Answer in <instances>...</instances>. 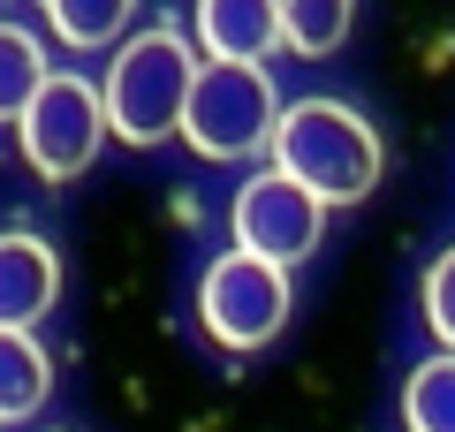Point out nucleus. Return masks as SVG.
Masks as SVG:
<instances>
[{"label": "nucleus", "instance_id": "nucleus-14", "mask_svg": "<svg viewBox=\"0 0 455 432\" xmlns=\"http://www.w3.org/2000/svg\"><path fill=\"white\" fill-rule=\"evenodd\" d=\"M425 326L440 334V349H455V251H440L425 273Z\"/></svg>", "mask_w": 455, "mask_h": 432}, {"label": "nucleus", "instance_id": "nucleus-7", "mask_svg": "<svg viewBox=\"0 0 455 432\" xmlns=\"http://www.w3.org/2000/svg\"><path fill=\"white\" fill-rule=\"evenodd\" d=\"M281 8L289 0H197V46H205V61H266L274 46H289Z\"/></svg>", "mask_w": 455, "mask_h": 432}, {"label": "nucleus", "instance_id": "nucleus-3", "mask_svg": "<svg viewBox=\"0 0 455 432\" xmlns=\"http://www.w3.org/2000/svg\"><path fill=\"white\" fill-rule=\"evenodd\" d=\"M274 107V76L259 61H205L190 84V114H182V137H190L197 160H251L281 137Z\"/></svg>", "mask_w": 455, "mask_h": 432}, {"label": "nucleus", "instance_id": "nucleus-1", "mask_svg": "<svg viewBox=\"0 0 455 432\" xmlns=\"http://www.w3.org/2000/svg\"><path fill=\"white\" fill-rule=\"evenodd\" d=\"M274 167L296 175L304 190H319L326 205H357L379 182V129L357 107H341V99H296L281 114Z\"/></svg>", "mask_w": 455, "mask_h": 432}, {"label": "nucleus", "instance_id": "nucleus-12", "mask_svg": "<svg viewBox=\"0 0 455 432\" xmlns=\"http://www.w3.org/2000/svg\"><path fill=\"white\" fill-rule=\"evenodd\" d=\"M130 8L137 0H46L53 31H61L68 46H107V38L130 23Z\"/></svg>", "mask_w": 455, "mask_h": 432}, {"label": "nucleus", "instance_id": "nucleus-6", "mask_svg": "<svg viewBox=\"0 0 455 432\" xmlns=\"http://www.w3.org/2000/svg\"><path fill=\"white\" fill-rule=\"evenodd\" d=\"M228 228H235V251H259V258H274V266H296V258L319 251L326 197L304 190L296 175H281V167H266V175H251L243 190H235Z\"/></svg>", "mask_w": 455, "mask_h": 432}, {"label": "nucleus", "instance_id": "nucleus-4", "mask_svg": "<svg viewBox=\"0 0 455 432\" xmlns=\"http://www.w3.org/2000/svg\"><path fill=\"white\" fill-rule=\"evenodd\" d=\"M289 266H274V258L259 251H228L205 266V281H197V319H205V334L220 341V349H266V341L289 326Z\"/></svg>", "mask_w": 455, "mask_h": 432}, {"label": "nucleus", "instance_id": "nucleus-13", "mask_svg": "<svg viewBox=\"0 0 455 432\" xmlns=\"http://www.w3.org/2000/svg\"><path fill=\"white\" fill-rule=\"evenodd\" d=\"M281 23H289V46L296 53H334L341 31H349V0H289Z\"/></svg>", "mask_w": 455, "mask_h": 432}, {"label": "nucleus", "instance_id": "nucleus-10", "mask_svg": "<svg viewBox=\"0 0 455 432\" xmlns=\"http://www.w3.org/2000/svg\"><path fill=\"white\" fill-rule=\"evenodd\" d=\"M46 46H38L23 23H0V122H23L31 99L46 92Z\"/></svg>", "mask_w": 455, "mask_h": 432}, {"label": "nucleus", "instance_id": "nucleus-2", "mask_svg": "<svg viewBox=\"0 0 455 432\" xmlns=\"http://www.w3.org/2000/svg\"><path fill=\"white\" fill-rule=\"evenodd\" d=\"M197 53L182 31H137L130 46L114 53L107 68V114H114V137L122 144H160V137H182V114H190V84H197Z\"/></svg>", "mask_w": 455, "mask_h": 432}, {"label": "nucleus", "instance_id": "nucleus-9", "mask_svg": "<svg viewBox=\"0 0 455 432\" xmlns=\"http://www.w3.org/2000/svg\"><path fill=\"white\" fill-rule=\"evenodd\" d=\"M46 387H53V364L38 349V334L31 326H0V425L8 417H31L46 402Z\"/></svg>", "mask_w": 455, "mask_h": 432}, {"label": "nucleus", "instance_id": "nucleus-11", "mask_svg": "<svg viewBox=\"0 0 455 432\" xmlns=\"http://www.w3.org/2000/svg\"><path fill=\"white\" fill-rule=\"evenodd\" d=\"M403 425L410 432H455V349L425 356L403 387Z\"/></svg>", "mask_w": 455, "mask_h": 432}, {"label": "nucleus", "instance_id": "nucleus-8", "mask_svg": "<svg viewBox=\"0 0 455 432\" xmlns=\"http://www.w3.org/2000/svg\"><path fill=\"white\" fill-rule=\"evenodd\" d=\"M61 296V258L46 251L38 236L8 228L0 236V326H38Z\"/></svg>", "mask_w": 455, "mask_h": 432}, {"label": "nucleus", "instance_id": "nucleus-5", "mask_svg": "<svg viewBox=\"0 0 455 432\" xmlns=\"http://www.w3.org/2000/svg\"><path fill=\"white\" fill-rule=\"evenodd\" d=\"M16 137H23V160H31L46 182L84 175V167L99 160V144L114 137L107 92H92V76H68V68H53L46 92L31 99V114L16 122Z\"/></svg>", "mask_w": 455, "mask_h": 432}]
</instances>
